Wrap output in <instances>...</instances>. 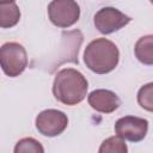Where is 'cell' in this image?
Instances as JSON below:
<instances>
[{
    "label": "cell",
    "mask_w": 153,
    "mask_h": 153,
    "mask_svg": "<svg viewBox=\"0 0 153 153\" xmlns=\"http://www.w3.org/2000/svg\"><path fill=\"white\" fill-rule=\"evenodd\" d=\"M153 47V36L152 35H147L143 36L141 38H139V41L135 43V56L137 57V60L147 66H151L153 63V53H152V48Z\"/></svg>",
    "instance_id": "cell-10"
},
{
    "label": "cell",
    "mask_w": 153,
    "mask_h": 153,
    "mask_svg": "<svg viewBox=\"0 0 153 153\" xmlns=\"http://www.w3.org/2000/svg\"><path fill=\"white\" fill-rule=\"evenodd\" d=\"M88 82L86 78L74 68H63L55 75L53 82L54 97L65 105H76L87 94Z\"/></svg>",
    "instance_id": "cell-1"
},
{
    "label": "cell",
    "mask_w": 153,
    "mask_h": 153,
    "mask_svg": "<svg viewBox=\"0 0 153 153\" xmlns=\"http://www.w3.org/2000/svg\"><path fill=\"white\" fill-rule=\"evenodd\" d=\"M35 124L37 130L43 136L54 137L65 131L68 126V117L63 111L47 109L37 115Z\"/></svg>",
    "instance_id": "cell-5"
},
{
    "label": "cell",
    "mask_w": 153,
    "mask_h": 153,
    "mask_svg": "<svg viewBox=\"0 0 153 153\" xmlns=\"http://www.w3.org/2000/svg\"><path fill=\"white\" fill-rule=\"evenodd\" d=\"M0 67L11 78L20 75L27 67L25 48L17 42H7L0 47Z\"/></svg>",
    "instance_id": "cell-3"
},
{
    "label": "cell",
    "mask_w": 153,
    "mask_h": 153,
    "mask_svg": "<svg viewBox=\"0 0 153 153\" xmlns=\"http://www.w3.org/2000/svg\"><path fill=\"white\" fill-rule=\"evenodd\" d=\"M130 17L115 7H103L93 17L96 29L103 35H109L118 31L128 23H130Z\"/></svg>",
    "instance_id": "cell-6"
},
{
    "label": "cell",
    "mask_w": 153,
    "mask_h": 153,
    "mask_svg": "<svg viewBox=\"0 0 153 153\" xmlns=\"http://www.w3.org/2000/svg\"><path fill=\"white\" fill-rule=\"evenodd\" d=\"M5 2H14V0H0V4H5Z\"/></svg>",
    "instance_id": "cell-14"
},
{
    "label": "cell",
    "mask_w": 153,
    "mask_h": 153,
    "mask_svg": "<svg viewBox=\"0 0 153 153\" xmlns=\"http://www.w3.org/2000/svg\"><path fill=\"white\" fill-rule=\"evenodd\" d=\"M50 22L57 27H69L80 17V7L75 0H53L48 5Z\"/></svg>",
    "instance_id": "cell-4"
},
{
    "label": "cell",
    "mask_w": 153,
    "mask_h": 153,
    "mask_svg": "<svg viewBox=\"0 0 153 153\" xmlns=\"http://www.w3.org/2000/svg\"><path fill=\"white\" fill-rule=\"evenodd\" d=\"M152 94H153V84L152 82H148L147 85L142 86L137 92V102H139L140 106L147 111L153 110Z\"/></svg>",
    "instance_id": "cell-13"
},
{
    "label": "cell",
    "mask_w": 153,
    "mask_h": 153,
    "mask_svg": "<svg viewBox=\"0 0 153 153\" xmlns=\"http://www.w3.org/2000/svg\"><path fill=\"white\" fill-rule=\"evenodd\" d=\"M148 131V121L136 116H124L116 121L115 133L130 142L142 141Z\"/></svg>",
    "instance_id": "cell-7"
},
{
    "label": "cell",
    "mask_w": 153,
    "mask_h": 153,
    "mask_svg": "<svg viewBox=\"0 0 153 153\" xmlns=\"http://www.w3.org/2000/svg\"><path fill=\"white\" fill-rule=\"evenodd\" d=\"M26 152L43 153L44 148L39 143V141H37L32 137H24L17 142V145L14 147V153H26Z\"/></svg>",
    "instance_id": "cell-12"
},
{
    "label": "cell",
    "mask_w": 153,
    "mask_h": 153,
    "mask_svg": "<svg viewBox=\"0 0 153 153\" xmlns=\"http://www.w3.org/2000/svg\"><path fill=\"white\" fill-rule=\"evenodd\" d=\"M118 61L120 51L117 45L106 38H96L85 48L84 62L93 73H110L117 67Z\"/></svg>",
    "instance_id": "cell-2"
},
{
    "label": "cell",
    "mask_w": 153,
    "mask_h": 153,
    "mask_svg": "<svg viewBox=\"0 0 153 153\" xmlns=\"http://www.w3.org/2000/svg\"><path fill=\"white\" fill-rule=\"evenodd\" d=\"M20 20V10L16 2L0 4V27L10 29Z\"/></svg>",
    "instance_id": "cell-9"
},
{
    "label": "cell",
    "mask_w": 153,
    "mask_h": 153,
    "mask_svg": "<svg viewBox=\"0 0 153 153\" xmlns=\"http://www.w3.org/2000/svg\"><path fill=\"white\" fill-rule=\"evenodd\" d=\"M128 147L124 142V140L122 137H120L118 135L116 136H111L108 137L106 140H104L98 149L99 153H127Z\"/></svg>",
    "instance_id": "cell-11"
},
{
    "label": "cell",
    "mask_w": 153,
    "mask_h": 153,
    "mask_svg": "<svg viewBox=\"0 0 153 153\" xmlns=\"http://www.w3.org/2000/svg\"><path fill=\"white\" fill-rule=\"evenodd\" d=\"M87 102L93 110L102 114H111L121 105L118 96L115 92L104 88L92 91L87 97Z\"/></svg>",
    "instance_id": "cell-8"
}]
</instances>
